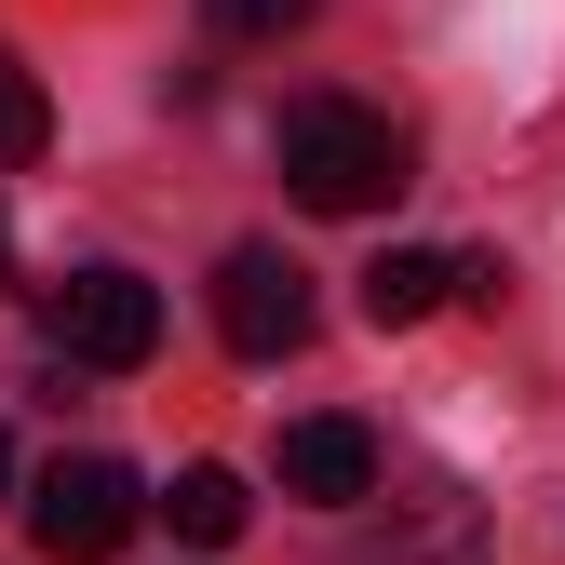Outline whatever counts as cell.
<instances>
[{
    "instance_id": "obj_1",
    "label": "cell",
    "mask_w": 565,
    "mask_h": 565,
    "mask_svg": "<svg viewBox=\"0 0 565 565\" xmlns=\"http://www.w3.org/2000/svg\"><path fill=\"white\" fill-rule=\"evenodd\" d=\"M404 175H417L404 121L350 108V95H310V108H282V189H297L310 216H377V202H391Z\"/></svg>"
},
{
    "instance_id": "obj_2",
    "label": "cell",
    "mask_w": 565,
    "mask_h": 565,
    "mask_svg": "<svg viewBox=\"0 0 565 565\" xmlns=\"http://www.w3.org/2000/svg\"><path fill=\"white\" fill-rule=\"evenodd\" d=\"M41 337L67 350V364H95V377H135L162 350V297L135 269H67L54 297H41Z\"/></svg>"
},
{
    "instance_id": "obj_3",
    "label": "cell",
    "mask_w": 565,
    "mask_h": 565,
    "mask_svg": "<svg viewBox=\"0 0 565 565\" xmlns=\"http://www.w3.org/2000/svg\"><path fill=\"white\" fill-rule=\"evenodd\" d=\"M337 565H484V512L471 484H404V499H364V525L337 539Z\"/></svg>"
},
{
    "instance_id": "obj_4",
    "label": "cell",
    "mask_w": 565,
    "mask_h": 565,
    "mask_svg": "<svg viewBox=\"0 0 565 565\" xmlns=\"http://www.w3.org/2000/svg\"><path fill=\"white\" fill-rule=\"evenodd\" d=\"M135 512H149V484H135L121 458H54L41 499H28V525H41L54 565H108V552L135 539Z\"/></svg>"
},
{
    "instance_id": "obj_5",
    "label": "cell",
    "mask_w": 565,
    "mask_h": 565,
    "mask_svg": "<svg viewBox=\"0 0 565 565\" xmlns=\"http://www.w3.org/2000/svg\"><path fill=\"white\" fill-rule=\"evenodd\" d=\"M216 337L243 350V364L310 350V269L282 256V243H230V269H216Z\"/></svg>"
},
{
    "instance_id": "obj_6",
    "label": "cell",
    "mask_w": 565,
    "mask_h": 565,
    "mask_svg": "<svg viewBox=\"0 0 565 565\" xmlns=\"http://www.w3.org/2000/svg\"><path fill=\"white\" fill-rule=\"evenodd\" d=\"M282 499H350L364 512L377 499V431L364 417H297L282 431Z\"/></svg>"
},
{
    "instance_id": "obj_7",
    "label": "cell",
    "mask_w": 565,
    "mask_h": 565,
    "mask_svg": "<svg viewBox=\"0 0 565 565\" xmlns=\"http://www.w3.org/2000/svg\"><path fill=\"white\" fill-rule=\"evenodd\" d=\"M445 297H458V256H431V243H391V256L364 269V323H377V337H404V323H431Z\"/></svg>"
},
{
    "instance_id": "obj_8",
    "label": "cell",
    "mask_w": 565,
    "mask_h": 565,
    "mask_svg": "<svg viewBox=\"0 0 565 565\" xmlns=\"http://www.w3.org/2000/svg\"><path fill=\"white\" fill-rule=\"evenodd\" d=\"M162 512H175V539H202V552H230L256 499H243V471H230V458H189V471H175V499H162Z\"/></svg>"
},
{
    "instance_id": "obj_9",
    "label": "cell",
    "mask_w": 565,
    "mask_h": 565,
    "mask_svg": "<svg viewBox=\"0 0 565 565\" xmlns=\"http://www.w3.org/2000/svg\"><path fill=\"white\" fill-rule=\"evenodd\" d=\"M41 135H54V108H41V82L14 54H0V162H41Z\"/></svg>"
},
{
    "instance_id": "obj_10",
    "label": "cell",
    "mask_w": 565,
    "mask_h": 565,
    "mask_svg": "<svg viewBox=\"0 0 565 565\" xmlns=\"http://www.w3.org/2000/svg\"><path fill=\"white\" fill-rule=\"evenodd\" d=\"M216 28L230 41H282V28H310V0H216Z\"/></svg>"
},
{
    "instance_id": "obj_11",
    "label": "cell",
    "mask_w": 565,
    "mask_h": 565,
    "mask_svg": "<svg viewBox=\"0 0 565 565\" xmlns=\"http://www.w3.org/2000/svg\"><path fill=\"white\" fill-rule=\"evenodd\" d=\"M0 297H14V230H0Z\"/></svg>"
},
{
    "instance_id": "obj_12",
    "label": "cell",
    "mask_w": 565,
    "mask_h": 565,
    "mask_svg": "<svg viewBox=\"0 0 565 565\" xmlns=\"http://www.w3.org/2000/svg\"><path fill=\"white\" fill-rule=\"evenodd\" d=\"M0 484H14V445H0Z\"/></svg>"
}]
</instances>
